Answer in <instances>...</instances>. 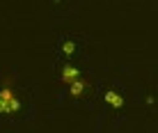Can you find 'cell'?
I'll return each mask as SVG.
<instances>
[{"mask_svg": "<svg viewBox=\"0 0 158 133\" xmlns=\"http://www.w3.org/2000/svg\"><path fill=\"white\" fill-rule=\"evenodd\" d=\"M0 94H2V101H5V106H7V113H16L19 110V99L14 97V92L9 90V87H5V90H0Z\"/></svg>", "mask_w": 158, "mask_h": 133, "instance_id": "1", "label": "cell"}, {"mask_svg": "<svg viewBox=\"0 0 158 133\" xmlns=\"http://www.w3.org/2000/svg\"><path fill=\"white\" fill-rule=\"evenodd\" d=\"M62 78H64V83H69V85L76 83V80H78V69L71 66V64H67V66H64V71H62Z\"/></svg>", "mask_w": 158, "mask_h": 133, "instance_id": "2", "label": "cell"}, {"mask_svg": "<svg viewBox=\"0 0 158 133\" xmlns=\"http://www.w3.org/2000/svg\"><path fill=\"white\" fill-rule=\"evenodd\" d=\"M106 101L110 103L112 108H122V103H124V99L119 97L117 92H106Z\"/></svg>", "mask_w": 158, "mask_h": 133, "instance_id": "3", "label": "cell"}, {"mask_svg": "<svg viewBox=\"0 0 158 133\" xmlns=\"http://www.w3.org/2000/svg\"><path fill=\"white\" fill-rule=\"evenodd\" d=\"M83 90H85V85H83L80 80L71 83V94H73V97H80V94H83Z\"/></svg>", "mask_w": 158, "mask_h": 133, "instance_id": "4", "label": "cell"}, {"mask_svg": "<svg viewBox=\"0 0 158 133\" xmlns=\"http://www.w3.org/2000/svg\"><path fill=\"white\" fill-rule=\"evenodd\" d=\"M62 51H64V53H67V55H71V53L76 51V46H73V44H71V41H67V44H64V48H62Z\"/></svg>", "mask_w": 158, "mask_h": 133, "instance_id": "5", "label": "cell"}, {"mask_svg": "<svg viewBox=\"0 0 158 133\" xmlns=\"http://www.w3.org/2000/svg\"><path fill=\"white\" fill-rule=\"evenodd\" d=\"M0 113H7V106H5V101H2V94H0Z\"/></svg>", "mask_w": 158, "mask_h": 133, "instance_id": "6", "label": "cell"}]
</instances>
